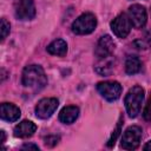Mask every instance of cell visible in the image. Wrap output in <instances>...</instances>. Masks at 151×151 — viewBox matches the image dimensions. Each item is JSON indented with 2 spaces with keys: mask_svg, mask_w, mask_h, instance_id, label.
<instances>
[{
  "mask_svg": "<svg viewBox=\"0 0 151 151\" xmlns=\"http://www.w3.org/2000/svg\"><path fill=\"white\" fill-rule=\"evenodd\" d=\"M21 149H34V150H39L38 145H34V144H24L21 146Z\"/></svg>",
  "mask_w": 151,
  "mask_h": 151,
  "instance_id": "obj_22",
  "label": "cell"
},
{
  "mask_svg": "<svg viewBox=\"0 0 151 151\" xmlns=\"http://www.w3.org/2000/svg\"><path fill=\"white\" fill-rule=\"evenodd\" d=\"M97 90L104 99L114 101L120 97L123 88L118 81H101L97 84Z\"/></svg>",
  "mask_w": 151,
  "mask_h": 151,
  "instance_id": "obj_5",
  "label": "cell"
},
{
  "mask_svg": "<svg viewBox=\"0 0 151 151\" xmlns=\"http://www.w3.org/2000/svg\"><path fill=\"white\" fill-rule=\"evenodd\" d=\"M113 64H114V57L113 55L97 59V64L94 65V70L100 76H109L113 70Z\"/></svg>",
  "mask_w": 151,
  "mask_h": 151,
  "instance_id": "obj_14",
  "label": "cell"
},
{
  "mask_svg": "<svg viewBox=\"0 0 151 151\" xmlns=\"http://www.w3.org/2000/svg\"><path fill=\"white\" fill-rule=\"evenodd\" d=\"M144 97H145V91L139 85H136L129 90V92L126 93L125 99H124L125 109H126L129 117L136 118L139 114V112L142 110V104H143Z\"/></svg>",
  "mask_w": 151,
  "mask_h": 151,
  "instance_id": "obj_2",
  "label": "cell"
},
{
  "mask_svg": "<svg viewBox=\"0 0 151 151\" xmlns=\"http://www.w3.org/2000/svg\"><path fill=\"white\" fill-rule=\"evenodd\" d=\"M11 32V25L6 19H1V40L4 41Z\"/></svg>",
  "mask_w": 151,
  "mask_h": 151,
  "instance_id": "obj_18",
  "label": "cell"
},
{
  "mask_svg": "<svg viewBox=\"0 0 151 151\" xmlns=\"http://www.w3.org/2000/svg\"><path fill=\"white\" fill-rule=\"evenodd\" d=\"M144 150H151V140H149L144 146H143Z\"/></svg>",
  "mask_w": 151,
  "mask_h": 151,
  "instance_id": "obj_23",
  "label": "cell"
},
{
  "mask_svg": "<svg viewBox=\"0 0 151 151\" xmlns=\"http://www.w3.org/2000/svg\"><path fill=\"white\" fill-rule=\"evenodd\" d=\"M58 105L57 98H42L35 105V116L40 119H47L54 113Z\"/></svg>",
  "mask_w": 151,
  "mask_h": 151,
  "instance_id": "obj_7",
  "label": "cell"
},
{
  "mask_svg": "<svg viewBox=\"0 0 151 151\" xmlns=\"http://www.w3.org/2000/svg\"><path fill=\"white\" fill-rule=\"evenodd\" d=\"M116 48V44L113 41V39L105 34L103 37H100V39L98 40L96 48H94V55L97 57V59H101V58H106L113 54Z\"/></svg>",
  "mask_w": 151,
  "mask_h": 151,
  "instance_id": "obj_10",
  "label": "cell"
},
{
  "mask_svg": "<svg viewBox=\"0 0 151 151\" xmlns=\"http://www.w3.org/2000/svg\"><path fill=\"white\" fill-rule=\"evenodd\" d=\"M97 27V18L93 13H83L72 24L71 28L74 34H90Z\"/></svg>",
  "mask_w": 151,
  "mask_h": 151,
  "instance_id": "obj_3",
  "label": "cell"
},
{
  "mask_svg": "<svg viewBox=\"0 0 151 151\" xmlns=\"http://www.w3.org/2000/svg\"><path fill=\"white\" fill-rule=\"evenodd\" d=\"M47 52L52 55L64 57L67 53V44L63 39H55L47 46Z\"/></svg>",
  "mask_w": 151,
  "mask_h": 151,
  "instance_id": "obj_15",
  "label": "cell"
},
{
  "mask_svg": "<svg viewBox=\"0 0 151 151\" xmlns=\"http://www.w3.org/2000/svg\"><path fill=\"white\" fill-rule=\"evenodd\" d=\"M127 15L131 20V24L136 28H143L147 21V13L144 6L139 4H134L129 7Z\"/></svg>",
  "mask_w": 151,
  "mask_h": 151,
  "instance_id": "obj_9",
  "label": "cell"
},
{
  "mask_svg": "<svg viewBox=\"0 0 151 151\" xmlns=\"http://www.w3.org/2000/svg\"><path fill=\"white\" fill-rule=\"evenodd\" d=\"M134 45H136L138 48H143V50L151 47V29H149V31L145 33V35H144L143 39H139V40L134 41Z\"/></svg>",
  "mask_w": 151,
  "mask_h": 151,
  "instance_id": "obj_17",
  "label": "cell"
},
{
  "mask_svg": "<svg viewBox=\"0 0 151 151\" xmlns=\"http://www.w3.org/2000/svg\"><path fill=\"white\" fill-rule=\"evenodd\" d=\"M15 17L20 20H31L35 15V6L33 0H17L14 5Z\"/></svg>",
  "mask_w": 151,
  "mask_h": 151,
  "instance_id": "obj_8",
  "label": "cell"
},
{
  "mask_svg": "<svg viewBox=\"0 0 151 151\" xmlns=\"http://www.w3.org/2000/svg\"><path fill=\"white\" fill-rule=\"evenodd\" d=\"M79 116V107L76 105L65 106L59 113V120L64 124H72Z\"/></svg>",
  "mask_w": 151,
  "mask_h": 151,
  "instance_id": "obj_13",
  "label": "cell"
},
{
  "mask_svg": "<svg viewBox=\"0 0 151 151\" xmlns=\"http://www.w3.org/2000/svg\"><path fill=\"white\" fill-rule=\"evenodd\" d=\"M1 118L6 122H15L19 119L21 112L18 106H15L12 103H2L0 107Z\"/></svg>",
  "mask_w": 151,
  "mask_h": 151,
  "instance_id": "obj_11",
  "label": "cell"
},
{
  "mask_svg": "<svg viewBox=\"0 0 151 151\" xmlns=\"http://www.w3.org/2000/svg\"><path fill=\"white\" fill-rule=\"evenodd\" d=\"M58 140H59V137L58 136H48L47 138H45V144L51 146V142H52V144L55 145L58 143Z\"/></svg>",
  "mask_w": 151,
  "mask_h": 151,
  "instance_id": "obj_21",
  "label": "cell"
},
{
  "mask_svg": "<svg viewBox=\"0 0 151 151\" xmlns=\"http://www.w3.org/2000/svg\"><path fill=\"white\" fill-rule=\"evenodd\" d=\"M132 28L131 20L126 13H120L111 21V29L116 34V37L123 39L126 38Z\"/></svg>",
  "mask_w": 151,
  "mask_h": 151,
  "instance_id": "obj_6",
  "label": "cell"
},
{
  "mask_svg": "<svg viewBox=\"0 0 151 151\" xmlns=\"http://www.w3.org/2000/svg\"><path fill=\"white\" fill-rule=\"evenodd\" d=\"M142 70V61L136 55H129L125 60V72L130 76L138 73Z\"/></svg>",
  "mask_w": 151,
  "mask_h": 151,
  "instance_id": "obj_16",
  "label": "cell"
},
{
  "mask_svg": "<svg viewBox=\"0 0 151 151\" xmlns=\"http://www.w3.org/2000/svg\"><path fill=\"white\" fill-rule=\"evenodd\" d=\"M0 133H1V143H5V139H6L5 131H4V130H1V131H0Z\"/></svg>",
  "mask_w": 151,
  "mask_h": 151,
  "instance_id": "obj_24",
  "label": "cell"
},
{
  "mask_svg": "<svg viewBox=\"0 0 151 151\" xmlns=\"http://www.w3.org/2000/svg\"><path fill=\"white\" fill-rule=\"evenodd\" d=\"M22 85L34 92L40 91L47 84V77L40 65H28L22 71Z\"/></svg>",
  "mask_w": 151,
  "mask_h": 151,
  "instance_id": "obj_1",
  "label": "cell"
},
{
  "mask_svg": "<svg viewBox=\"0 0 151 151\" xmlns=\"http://www.w3.org/2000/svg\"><path fill=\"white\" fill-rule=\"evenodd\" d=\"M143 117L145 120L151 122V98H149V100L145 105V109L143 111Z\"/></svg>",
  "mask_w": 151,
  "mask_h": 151,
  "instance_id": "obj_20",
  "label": "cell"
},
{
  "mask_svg": "<svg viewBox=\"0 0 151 151\" xmlns=\"http://www.w3.org/2000/svg\"><path fill=\"white\" fill-rule=\"evenodd\" d=\"M120 124H122V122H119V123H118V125H117L116 130L113 131V133H112L111 138L109 139V142H107V146H109V147H111V146H113V145H114V142H116V139H117V137L119 136V132H120Z\"/></svg>",
  "mask_w": 151,
  "mask_h": 151,
  "instance_id": "obj_19",
  "label": "cell"
},
{
  "mask_svg": "<svg viewBox=\"0 0 151 151\" xmlns=\"http://www.w3.org/2000/svg\"><path fill=\"white\" fill-rule=\"evenodd\" d=\"M37 131V125L31 120H22L14 127V136L19 138H27L34 134Z\"/></svg>",
  "mask_w": 151,
  "mask_h": 151,
  "instance_id": "obj_12",
  "label": "cell"
},
{
  "mask_svg": "<svg viewBox=\"0 0 151 151\" xmlns=\"http://www.w3.org/2000/svg\"><path fill=\"white\" fill-rule=\"evenodd\" d=\"M142 134H143V131L139 126L137 125H132V126H129L123 137H122V147L125 149V150H134L139 146L140 144V139H142Z\"/></svg>",
  "mask_w": 151,
  "mask_h": 151,
  "instance_id": "obj_4",
  "label": "cell"
}]
</instances>
